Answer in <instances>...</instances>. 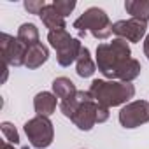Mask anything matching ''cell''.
<instances>
[{"label": "cell", "mask_w": 149, "mask_h": 149, "mask_svg": "<svg viewBox=\"0 0 149 149\" xmlns=\"http://www.w3.org/2000/svg\"><path fill=\"white\" fill-rule=\"evenodd\" d=\"M2 149H16V147H14L13 144H9V142H4V144H2Z\"/></svg>", "instance_id": "21"}, {"label": "cell", "mask_w": 149, "mask_h": 149, "mask_svg": "<svg viewBox=\"0 0 149 149\" xmlns=\"http://www.w3.org/2000/svg\"><path fill=\"white\" fill-rule=\"evenodd\" d=\"M26 47H32L35 44H39V28L33 23H23L18 28V35H16Z\"/></svg>", "instance_id": "16"}, {"label": "cell", "mask_w": 149, "mask_h": 149, "mask_svg": "<svg viewBox=\"0 0 149 149\" xmlns=\"http://www.w3.org/2000/svg\"><path fill=\"white\" fill-rule=\"evenodd\" d=\"M39 18L42 19L44 26H46L49 32H54V30H65V28H67L65 18L56 11V7H54L53 4H46V7H44L42 13L39 14Z\"/></svg>", "instance_id": "10"}, {"label": "cell", "mask_w": 149, "mask_h": 149, "mask_svg": "<svg viewBox=\"0 0 149 149\" xmlns=\"http://www.w3.org/2000/svg\"><path fill=\"white\" fill-rule=\"evenodd\" d=\"M47 42L56 51V60L61 67H70L74 61H77V56L83 49L81 40L70 37L67 30L47 32Z\"/></svg>", "instance_id": "5"}, {"label": "cell", "mask_w": 149, "mask_h": 149, "mask_svg": "<svg viewBox=\"0 0 149 149\" xmlns=\"http://www.w3.org/2000/svg\"><path fill=\"white\" fill-rule=\"evenodd\" d=\"M44 7H46V4L42 2V0H26V2H25V9L30 14H37L39 16Z\"/></svg>", "instance_id": "19"}, {"label": "cell", "mask_w": 149, "mask_h": 149, "mask_svg": "<svg viewBox=\"0 0 149 149\" xmlns=\"http://www.w3.org/2000/svg\"><path fill=\"white\" fill-rule=\"evenodd\" d=\"M47 58H49V49H47L42 42H39V44L28 47L26 58H25V67H26L28 70H35V68L42 67V65L47 61Z\"/></svg>", "instance_id": "12"}, {"label": "cell", "mask_w": 149, "mask_h": 149, "mask_svg": "<svg viewBox=\"0 0 149 149\" xmlns=\"http://www.w3.org/2000/svg\"><path fill=\"white\" fill-rule=\"evenodd\" d=\"M144 54H146V58L149 60V33L146 35V40H144Z\"/></svg>", "instance_id": "20"}, {"label": "cell", "mask_w": 149, "mask_h": 149, "mask_svg": "<svg viewBox=\"0 0 149 149\" xmlns=\"http://www.w3.org/2000/svg\"><path fill=\"white\" fill-rule=\"evenodd\" d=\"M0 126H2V133H4V137H6V142H9V144H13V146H18V144H19V133H18V130L14 128L13 123L4 121Z\"/></svg>", "instance_id": "17"}, {"label": "cell", "mask_w": 149, "mask_h": 149, "mask_svg": "<svg viewBox=\"0 0 149 149\" xmlns=\"http://www.w3.org/2000/svg\"><path fill=\"white\" fill-rule=\"evenodd\" d=\"M125 9L133 19H139L144 23L149 21V2L147 0H126Z\"/></svg>", "instance_id": "15"}, {"label": "cell", "mask_w": 149, "mask_h": 149, "mask_svg": "<svg viewBox=\"0 0 149 149\" xmlns=\"http://www.w3.org/2000/svg\"><path fill=\"white\" fill-rule=\"evenodd\" d=\"M97 70V63L91 60V54H90V49L83 46L79 56H77V61H76V72L77 76L86 79V77H91Z\"/></svg>", "instance_id": "13"}, {"label": "cell", "mask_w": 149, "mask_h": 149, "mask_svg": "<svg viewBox=\"0 0 149 149\" xmlns=\"http://www.w3.org/2000/svg\"><path fill=\"white\" fill-rule=\"evenodd\" d=\"M32 147L35 149H46L53 144L54 139V128L49 118L44 116H35L32 119H28L23 126Z\"/></svg>", "instance_id": "6"}, {"label": "cell", "mask_w": 149, "mask_h": 149, "mask_svg": "<svg viewBox=\"0 0 149 149\" xmlns=\"http://www.w3.org/2000/svg\"><path fill=\"white\" fill-rule=\"evenodd\" d=\"M28 47L18 39L9 33H0V53H2V61L11 67H21L25 65Z\"/></svg>", "instance_id": "7"}, {"label": "cell", "mask_w": 149, "mask_h": 149, "mask_svg": "<svg viewBox=\"0 0 149 149\" xmlns=\"http://www.w3.org/2000/svg\"><path fill=\"white\" fill-rule=\"evenodd\" d=\"M97 67L109 81L132 83L140 76V61L132 58V49L126 40L114 39L112 42L98 44Z\"/></svg>", "instance_id": "1"}, {"label": "cell", "mask_w": 149, "mask_h": 149, "mask_svg": "<svg viewBox=\"0 0 149 149\" xmlns=\"http://www.w3.org/2000/svg\"><path fill=\"white\" fill-rule=\"evenodd\" d=\"M74 28L79 32V37H84L88 32L95 39H109L112 33V23L107 16V13L100 7H90L86 9L76 21H74Z\"/></svg>", "instance_id": "4"}, {"label": "cell", "mask_w": 149, "mask_h": 149, "mask_svg": "<svg viewBox=\"0 0 149 149\" xmlns=\"http://www.w3.org/2000/svg\"><path fill=\"white\" fill-rule=\"evenodd\" d=\"M53 6L56 7V11H58L63 18H67L74 9H76V2H74V0H54Z\"/></svg>", "instance_id": "18"}, {"label": "cell", "mask_w": 149, "mask_h": 149, "mask_svg": "<svg viewBox=\"0 0 149 149\" xmlns=\"http://www.w3.org/2000/svg\"><path fill=\"white\" fill-rule=\"evenodd\" d=\"M90 95L91 98L105 107H118L126 104L130 98H133L135 95V86L132 83H121V81H104V79H95L90 84Z\"/></svg>", "instance_id": "3"}, {"label": "cell", "mask_w": 149, "mask_h": 149, "mask_svg": "<svg viewBox=\"0 0 149 149\" xmlns=\"http://www.w3.org/2000/svg\"><path fill=\"white\" fill-rule=\"evenodd\" d=\"M123 128H137L140 125H146L149 121V102L147 100H135L126 104L118 116Z\"/></svg>", "instance_id": "8"}, {"label": "cell", "mask_w": 149, "mask_h": 149, "mask_svg": "<svg viewBox=\"0 0 149 149\" xmlns=\"http://www.w3.org/2000/svg\"><path fill=\"white\" fill-rule=\"evenodd\" d=\"M51 86H53L54 97L60 98L61 102H63V100H68V98H72V97H76L77 91H79V90L76 88V84H74L68 77H56Z\"/></svg>", "instance_id": "14"}, {"label": "cell", "mask_w": 149, "mask_h": 149, "mask_svg": "<svg viewBox=\"0 0 149 149\" xmlns=\"http://www.w3.org/2000/svg\"><path fill=\"white\" fill-rule=\"evenodd\" d=\"M56 104H58V100H56L54 93H51V91H40L33 98V109H35L37 116H44V118H49L56 111Z\"/></svg>", "instance_id": "11"}, {"label": "cell", "mask_w": 149, "mask_h": 149, "mask_svg": "<svg viewBox=\"0 0 149 149\" xmlns=\"http://www.w3.org/2000/svg\"><path fill=\"white\" fill-rule=\"evenodd\" d=\"M146 32H147V23L133 18L112 23V33L118 35V39H123L126 42H140Z\"/></svg>", "instance_id": "9"}, {"label": "cell", "mask_w": 149, "mask_h": 149, "mask_svg": "<svg viewBox=\"0 0 149 149\" xmlns=\"http://www.w3.org/2000/svg\"><path fill=\"white\" fill-rule=\"evenodd\" d=\"M60 111L83 132H90L98 123L100 105L91 98L90 91H77L76 97L60 102Z\"/></svg>", "instance_id": "2"}]
</instances>
